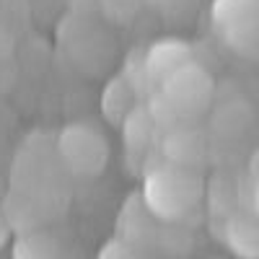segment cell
Masks as SVG:
<instances>
[{"instance_id": "cell-1", "label": "cell", "mask_w": 259, "mask_h": 259, "mask_svg": "<svg viewBox=\"0 0 259 259\" xmlns=\"http://www.w3.org/2000/svg\"><path fill=\"white\" fill-rule=\"evenodd\" d=\"M212 104V75L197 60L187 62L174 75H168L158 89H153L148 101V114L158 130H171L179 124H200Z\"/></svg>"}, {"instance_id": "cell-2", "label": "cell", "mask_w": 259, "mask_h": 259, "mask_svg": "<svg viewBox=\"0 0 259 259\" xmlns=\"http://www.w3.org/2000/svg\"><path fill=\"white\" fill-rule=\"evenodd\" d=\"M202 194L205 179L200 168H187L163 161L145 171L140 197L158 221L174 223L200 205Z\"/></svg>"}, {"instance_id": "cell-3", "label": "cell", "mask_w": 259, "mask_h": 259, "mask_svg": "<svg viewBox=\"0 0 259 259\" xmlns=\"http://www.w3.org/2000/svg\"><path fill=\"white\" fill-rule=\"evenodd\" d=\"M62 174H68V171H65V166L57 156L55 140L34 138L24 145V150L16 158L13 192L45 205L57 194V189H60L57 177H62Z\"/></svg>"}, {"instance_id": "cell-4", "label": "cell", "mask_w": 259, "mask_h": 259, "mask_svg": "<svg viewBox=\"0 0 259 259\" xmlns=\"http://www.w3.org/2000/svg\"><path fill=\"white\" fill-rule=\"evenodd\" d=\"M57 156L73 177H99L109 163V138L91 122H70L55 138Z\"/></svg>"}, {"instance_id": "cell-5", "label": "cell", "mask_w": 259, "mask_h": 259, "mask_svg": "<svg viewBox=\"0 0 259 259\" xmlns=\"http://www.w3.org/2000/svg\"><path fill=\"white\" fill-rule=\"evenodd\" d=\"M212 18L226 45L259 60V0H215Z\"/></svg>"}, {"instance_id": "cell-6", "label": "cell", "mask_w": 259, "mask_h": 259, "mask_svg": "<svg viewBox=\"0 0 259 259\" xmlns=\"http://www.w3.org/2000/svg\"><path fill=\"white\" fill-rule=\"evenodd\" d=\"M161 153L168 163L200 168L207 158V140L200 124H179L163 130L161 135Z\"/></svg>"}, {"instance_id": "cell-7", "label": "cell", "mask_w": 259, "mask_h": 259, "mask_svg": "<svg viewBox=\"0 0 259 259\" xmlns=\"http://www.w3.org/2000/svg\"><path fill=\"white\" fill-rule=\"evenodd\" d=\"M192 47L182 39H158L156 45H150L143 60V78L158 89V85L174 75L179 68H184L187 62H192Z\"/></svg>"}, {"instance_id": "cell-8", "label": "cell", "mask_w": 259, "mask_h": 259, "mask_svg": "<svg viewBox=\"0 0 259 259\" xmlns=\"http://www.w3.org/2000/svg\"><path fill=\"white\" fill-rule=\"evenodd\" d=\"M158 218L148 210V205L143 202L140 194H135L130 200L122 212H119V221H117V228H119V236L117 239L133 244L135 249H143L148 241H156L158 239Z\"/></svg>"}, {"instance_id": "cell-9", "label": "cell", "mask_w": 259, "mask_h": 259, "mask_svg": "<svg viewBox=\"0 0 259 259\" xmlns=\"http://www.w3.org/2000/svg\"><path fill=\"white\" fill-rule=\"evenodd\" d=\"M135 109H138V89L133 85L130 78L117 75L104 85V91H101V114L109 124L122 127L124 119Z\"/></svg>"}, {"instance_id": "cell-10", "label": "cell", "mask_w": 259, "mask_h": 259, "mask_svg": "<svg viewBox=\"0 0 259 259\" xmlns=\"http://www.w3.org/2000/svg\"><path fill=\"white\" fill-rule=\"evenodd\" d=\"M223 241L239 259H259V218L246 212H231L226 218Z\"/></svg>"}, {"instance_id": "cell-11", "label": "cell", "mask_w": 259, "mask_h": 259, "mask_svg": "<svg viewBox=\"0 0 259 259\" xmlns=\"http://www.w3.org/2000/svg\"><path fill=\"white\" fill-rule=\"evenodd\" d=\"M13 259H60V241L45 228L24 231L13 244Z\"/></svg>"}, {"instance_id": "cell-12", "label": "cell", "mask_w": 259, "mask_h": 259, "mask_svg": "<svg viewBox=\"0 0 259 259\" xmlns=\"http://www.w3.org/2000/svg\"><path fill=\"white\" fill-rule=\"evenodd\" d=\"M156 130H158V124L153 122V117L148 114V109L138 106V109L130 114L124 119V124H122V140H124V145L133 150V153H138V150L143 153V150H148L150 140H153V135H156Z\"/></svg>"}, {"instance_id": "cell-13", "label": "cell", "mask_w": 259, "mask_h": 259, "mask_svg": "<svg viewBox=\"0 0 259 259\" xmlns=\"http://www.w3.org/2000/svg\"><path fill=\"white\" fill-rule=\"evenodd\" d=\"M99 259H143V256H140V249H135L133 244H127L122 239H114L106 246H101Z\"/></svg>"}, {"instance_id": "cell-14", "label": "cell", "mask_w": 259, "mask_h": 259, "mask_svg": "<svg viewBox=\"0 0 259 259\" xmlns=\"http://www.w3.org/2000/svg\"><path fill=\"white\" fill-rule=\"evenodd\" d=\"M251 200H254V215L259 218V150L251 158Z\"/></svg>"}, {"instance_id": "cell-15", "label": "cell", "mask_w": 259, "mask_h": 259, "mask_svg": "<svg viewBox=\"0 0 259 259\" xmlns=\"http://www.w3.org/2000/svg\"><path fill=\"white\" fill-rule=\"evenodd\" d=\"M150 3L163 8V11H174V8H182L184 3H189V0H150Z\"/></svg>"}, {"instance_id": "cell-16", "label": "cell", "mask_w": 259, "mask_h": 259, "mask_svg": "<svg viewBox=\"0 0 259 259\" xmlns=\"http://www.w3.org/2000/svg\"><path fill=\"white\" fill-rule=\"evenodd\" d=\"M8 236H11V226H8V221H6L3 207H0V246H3V244L8 241Z\"/></svg>"}]
</instances>
